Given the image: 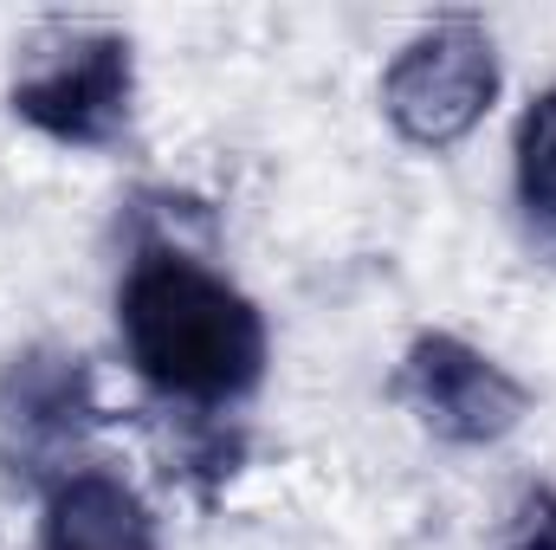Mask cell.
Returning <instances> with one entry per match:
<instances>
[{
  "mask_svg": "<svg viewBox=\"0 0 556 550\" xmlns=\"http://www.w3.org/2000/svg\"><path fill=\"white\" fill-rule=\"evenodd\" d=\"M39 550H162L155 518L104 466H72L65 479L46 486V518H39Z\"/></svg>",
  "mask_w": 556,
  "mask_h": 550,
  "instance_id": "cell-6",
  "label": "cell"
},
{
  "mask_svg": "<svg viewBox=\"0 0 556 550\" xmlns=\"http://www.w3.org/2000/svg\"><path fill=\"white\" fill-rule=\"evenodd\" d=\"M518 195L538 221L556 227V85L544 98H531L518 124Z\"/></svg>",
  "mask_w": 556,
  "mask_h": 550,
  "instance_id": "cell-7",
  "label": "cell"
},
{
  "mask_svg": "<svg viewBox=\"0 0 556 550\" xmlns=\"http://www.w3.org/2000/svg\"><path fill=\"white\" fill-rule=\"evenodd\" d=\"M395 402H408L453 447H492L531 409L525 383H511L485 350H472L446 330H427L408 343V357L395 370Z\"/></svg>",
  "mask_w": 556,
  "mask_h": 550,
  "instance_id": "cell-5",
  "label": "cell"
},
{
  "mask_svg": "<svg viewBox=\"0 0 556 550\" xmlns=\"http://www.w3.org/2000/svg\"><path fill=\"white\" fill-rule=\"evenodd\" d=\"M498 550H556V486H525Z\"/></svg>",
  "mask_w": 556,
  "mask_h": 550,
  "instance_id": "cell-8",
  "label": "cell"
},
{
  "mask_svg": "<svg viewBox=\"0 0 556 550\" xmlns=\"http://www.w3.org/2000/svg\"><path fill=\"white\" fill-rule=\"evenodd\" d=\"M117 330L137 383L168 409L220 414L266 376V317L194 253L142 240L117 285Z\"/></svg>",
  "mask_w": 556,
  "mask_h": 550,
  "instance_id": "cell-1",
  "label": "cell"
},
{
  "mask_svg": "<svg viewBox=\"0 0 556 550\" xmlns=\"http://www.w3.org/2000/svg\"><path fill=\"white\" fill-rule=\"evenodd\" d=\"M137 98V59L124 33L46 26L13 72V117L72 149H104L124 137Z\"/></svg>",
  "mask_w": 556,
  "mask_h": 550,
  "instance_id": "cell-2",
  "label": "cell"
},
{
  "mask_svg": "<svg viewBox=\"0 0 556 550\" xmlns=\"http://www.w3.org/2000/svg\"><path fill=\"white\" fill-rule=\"evenodd\" d=\"M104 421L91 363L72 350H26L0 376V460L26 486L72 473V453Z\"/></svg>",
  "mask_w": 556,
  "mask_h": 550,
  "instance_id": "cell-4",
  "label": "cell"
},
{
  "mask_svg": "<svg viewBox=\"0 0 556 550\" xmlns=\"http://www.w3.org/2000/svg\"><path fill=\"white\" fill-rule=\"evenodd\" d=\"M492 98H498V52H492L485 26H472V20H440L433 33L408 39L382 78L389 124L420 149L459 142L492 111Z\"/></svg>",
  "mask_w": 556,
  "mask_h": 550,
  "instance_id": "cell-3",
  "label": "cell"
}]
</instances>
